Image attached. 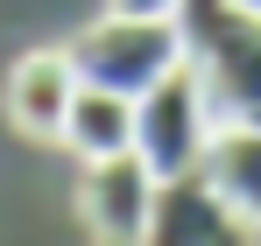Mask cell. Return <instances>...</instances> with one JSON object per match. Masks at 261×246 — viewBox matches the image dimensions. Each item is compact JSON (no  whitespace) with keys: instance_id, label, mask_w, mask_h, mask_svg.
I'll return each instance as SVG.
<instances>
[{"instance_id":"obj_1","label":"cell","mask_w":261,"mask_h":246,"mask_svg":"<svg viewBox=\"0 0 261 246\" xmlns=\"http://www.w3.org/2000/svg\"><path fill=\"white\" fill-rule=\"evenodd\" d=\"M176 28H184V56L205 78L219 127H261V14L240 0H176Z\"/></svg>"},{"instance_id":"obj_2","label":"cell","mask_w":261,"mask_h":246,"mask_svg":"<svg viewBox=\"0 0 261 246\" xmlns=\"http://www.w3.org/2000/svg\"><path fill=\"white\" fill-rule=\"evenodd\" d=\"M71 64H78L85 84L141 99L163 71L184 64V28H176V14H113L106 7L92 28L71 36Z\"/></svg>"},{"instance_id":"obj_3","label":"cell","mask_w":261,"mask_h":246,"mask_svg":"<svg viewBox=\"0 0 261 246\" xmlns=\"http://www.w3.org/2000/svg\"><path fill=\"white\" fill-rule=\"evenodd\" d=\"M212 127H219V113H212V99H205V78H198V64L184 56L176 71H163V78L134 99V155L155 169V176L198 169Z\"/></svg>"},{"instance_id":"obj_4","label":"cell","mask_w":261,"mask_h":246,"mask_svg":"<svg viewBox=\"0 0 261 246\" xmlns=\"http://www.w3.org/2000/svg\"><path fill=\"white\" fill-rule=\"evenodd\" d=\"M148 204H155V169L134 148L85 162L78 183V218L92 239H148Z\"/></svg>"},{"instance_id":"obj_5","label":"cell","mask_w":261,"mask_h":246,"mask_svg":"<svg viewBox=\"0 0 261 246\" xmlns=\"http://www.w3.org/2000/svg\"><path fill=\"white\" fill-rule=\"evenodd\" d=\"M71 99H78V64L71 49H29L14 71H7V127L29 134V141H64V120H71Z\"/></svg>"},{"instance_id":"obj_6","label":"cell","mask_w":261,"mask_h":246,"mask_svg":"<svg viewBox=\"0 0 261 246\" xmlns=\"http://www.w3.org/2000/svg\"><path fill=\"white\" fill-rule=\"evenodd\" d=\"M148 239H170V246H212V239H240V218L226 211V197L212 190V176H205V169H176V176H155Z\"/></svg>"},{"instance_id":"obj_7","label":"cell","mask_w":261,"mask_h":246,"mask_svg":"<svg viewBox=\"0 0 261 246\" xmlns=\"http://www.w3.org/2000/svg\"><path fill=\"white\" fill-rule=\"evenodd\" d=\"M198 169L212 176V190L226 197V211L240 218V232H261V127H247V120L212 127Z\"/></svg>"},{"instance_id":"obj_8","label":"cell","mask_w":261,"mask_h":246,"mask_svg":"<svg viewBox=\"0 0 261 246\" xmlns=\"http://www.w3.org/2000/svg\"><path fill=\"white\" fill-rule=\"evenodd\" d=\"M64 148H71L78 162H99V155L134 148V99H127V91H106V84H85V78H78L71 120H64Z\"/></svg>"},{"instance_id":"obj_9","label":"cell","mask_w":261,"mask_h":246,"mask_svg":"<svg viewBox=\"0 0 261 246\" xmlns=\"http://www.w3.org/2000/svg\"><path fill=\"white\" fill-rule=\"evenodd\" d=\"M113 14H176V0H106Z\"/></svg>"},{"instance_id":"obj_10","label":"cell","mask_w":261,"mask_h":246,"mask_svg":"<svg viewBox=\"0 0 261 246\" xmlns=\"http://www.w3.org/2000/svg\"><path fill=\"white\" fill-rule=\"evenodd\" d=\"M240 7H254V14H261V0H240Z\"/></svg>"}]
</instances>
